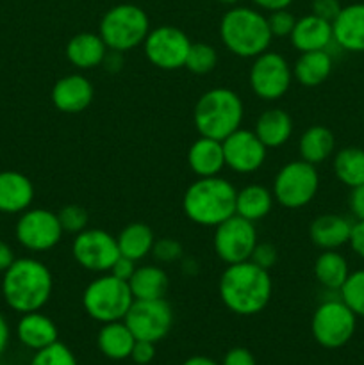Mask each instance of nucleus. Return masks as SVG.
<instances>
[{
    "label": "nucleus",
    "mask_w": 364,
    "mask_h": 365,
    "mask_svg": "<svg viewBox=\"0 0 364 365\" xmlns=\"http://www.w3.org/2000/svg\"><path fill=\"white\" fill-rule=\"evenodd\" d=\"M339 298L357 317H364V269H357L348 274L343 287L339 289Z\"/></svg>",
    "instance_id": "f704fd0d"
},
{
    "label": "nucleus",
    "mask_w": 364,
    "mask_h": 365,
    "mask_svg": "<svg viewBox=\"0 0 364 365\" xmlns=\"http://www.w3.org/2000/svg\"><path fill=\"white\" fill-rule=\"evenodd\" d=\"M341 7L343 6L339 0H313V4H310V9L313 11L310 13L332 24L339 14V11H341Z\"/></svg>",
    "instance_id": "a19ab883"
},
{
    "label": "nucleus",
    "mask_w": 364,
    "mask_h": 365,
    "mask_svg": "<svg viewBox=\"0 0 364 365\" xmlns=\"http://www.w3.org/2000/svg\"><path fill=\"white\" fill-rule=\"evenodd\" d=\"M134 303L128 282L120 280L111 273L96 274L82 292V307L93 321L100 324L123 321Z\"/></svg>",
    "instance_id": "423d86ee"
},
{
    "label": "nucleus",
    "mask_w": 364,
    "mask_h": 365,
    "mask_svg": "<svg viewBox=\"0 0 364 365\" xmlns=\"http://www.w3.org/2000/svg\"><path fill=\"white\" fill-rule=\"evenodd\" d=\"M188 166L198 178L218 177L225 168L221 141L200 135L188 150Z\"/></svg>",
    "instance_id": "5701e85b"
},
{
    "label": "nucleus",
    "mask_w": 364,
    "mask_h": 365,
    "mask_svg": "<svg viewBox=\"0 0 364 365\" xmlns=\"http://www.w3.org/2000/svg\"><path fill=\"white\" fill-rule=\"evenodd\" d=\"M268 18V25H270V31L273 38H289L295 29L296 18L291 11L288 9H278L271 11Z\"/></svg>",
    "instance_id": "58836bf2"
},
{
    "label": "nucleus",
    "mask_w": 364,
    "mask_h": 365,
    "mask_svg": "<svg viewBox=\"0 0 364 365\" xmlns=\"http://www.w3.org/2000/svg\"><path fill=\"white\" fill-rule=\"evenodd\" d=\"M9 337H11V330L9 324H7L6 317L0 314V355L7 349V344H9Z\"/></svg>",
    "instance_id": "3c124183"
},
{
    "label": "nucleus",
    "mask_w": 364,
    "mask_h": 365,
    "mask_svg": "<svg viewBox=\"0 0 364 365\" xmlns=\"http://www.w3.org/2000/svg\"><path fill=\"white\" fill-rule=\"evenodd\" d=\"M348 245L350 248H352V252L355 253L359 259L364 260V220H359L353 223Z\"/></svg>",
    "instance_id": "49530a36"
},
{
    "label": "nucleus",
    "mask_w": 364,
    "mask_h": 365,
    "mask_svg": "<svg viewBox=\"0 0 364 365\" xmlns=\"http://www.w3.org/2000/svg\"><path fill=\"white\" fill-rule=\"evenodd\" d=\"M216 2L223 4V6L234 7V6H239V2H241V0H216Z\"/></svg>",
    "instance_id": "864d4df0"
},
{
    "label": "nucleus",
    "mask_w": 364,
    "mask_h": 365,
    "mask_svg": "<svg viewBox=\"0 0 364 365\" xmlns=\"http://www.w3.org/2000/svg\"><path fill=\"white\" fill-rule=\"evenodd\" d=\"M153 359H156V344L148 341H136L131 353L132 362L136 365H148Z\"/></svg>",
    "instance_id": "79ce46f5"
},
{
    "label": "nucleus",
    "mask_w": 364,
    "mask_h": 365,
    "mask_svg": "<svg viewBox=\"0 0 364 365\" xmlns=\"http://www.w3.org/2000/svg\"><path fill=\"white\" fill-rule=\"evenodd\" d=\"M95 96L91 81L82 73H70L61 77L52 88V103L57 110L66 114H79L88 109Z\"/></svg>",
    "instance_id": "f3484780"
},
{
    "label": "nucleus",
    "mask_w": 364,
    "mask_h": 365,
    "mask_svg": "<svg viewBox=\"0 0 364 365\" xmlns=\"http://www.w3.org/2000/svg\"><path fill=\"white\" fill-rule=\"evenodd\" d=\"M125 59H123V52H116V50H107L106 57L102 61V66L107 73H118L123 68Z\"/></svg>",
    "instance_id": "de8ad7c7"
},
{
    "label": "nucleus",
    "mask_w": 364,
    "mask_h": 365,
    "mask_svg": "<svg viewBox=\"0 0 364 365\" xmlns=\"http://www.w3.org/2000/svg\"><path fill=\"white\" fill-rule=\"evenodd\" d=\"M257 242L256 225L238 214L214 227V253L227 266L250 260Z\"/></svg>",
    "instance_id": "f8f14e48"
},
{
    "label": "nucleus",
    "mask_w": 364,
    "mask_h": 365,
    "mask_svg": "<svg viewBox=\"0 0 364 365\" xmlns=\"http://www.w3.org/2000/svg\"><path fill=\"white\" fill-rule=\"evenodd\" d=\"M218 294L225 309L236 316H256L270 305L273 280L270 271L245 260L225 267L218 282Z\"/></svg>",
    "instance_id": "f257e3e1"
},
{
    "label": "nucleus",
    "mask_w": 364,
    "mask_h": 365,
    "mask_svg": "<svg viewBox=\"0 0 364 365\" xmlns=\"http://www.w3.org/2000/svg\"><path fill=\"white\" fill-rule=\"evenodd\" d=\"M107 45L100 34L95 32H79L68 41L66 59L71 66L79 70H93L102 66V61L107 53Z\"/></svg>",
    "instance_id": "b1692460"
},
{
    "label": "nucleus",
    "mask_w": 364,
    "mask_h": 365,
    "mask_svg": "<svg viewBox=\"0 0 364 365\" xmlns=\"http://www.w3.org/2000/svg\"><path fill=\"white\" fill-rule=\"evenodd\" d=\"M332 170L335 178L346 187L364 184V150L359 146H346L334 153Z\"/></svg>",
    "instance_id": "473e14b6"
},
{
    "label": "nucleus",
    "mask_w": 364,
    "mask_h": 365,
    "mask_svg": "<svg viewBox=\"0 0 364 365\" xmlns=\"http://www.w3.org/2000/svg\"><path fill=\"white\" fill-rule=\"evenodd\" d=\"M363 125H364V113H363Z\"/></svg>",
    "instance_id": "5fc2aeb1"
},
{
    "label": "nucleus",
    "mask_w": 364,
    "mask_h": 365,
    "mask_svg": "<svg viewBox=\"0 0 364 365\" xmlns=\"http://www.w3.org/2000/svg\"><path fill=\"white\" fill-rule=\"evenodd\" d=\"M218 53L209 43H191L184 68L195 75H207L216 68Z\"/></svg>",
    "instance_id": "72a5a7b5"
},
{
    "label": "nucleus",
    "mask_w": 364,
    "mask_h": 365,
    "mask_svg": "<svg viewBox=\"0 0 364 365\" xmlns=\"http://www.w3.org/2000/svg\"><path fill=\"white\" fill-rule=\"evenodd\" d=\"M120 255L139 262L152 253L156 235L146 223H128L116 237Z\"/></svg>",
    "instance_id": "2f4dec72"
},
{
    "label": "nucleus",
    "mask_w": 364,
    "mask_h": 365,
    "mask_svg": "<svg viewBox=\"0 0 364 365\" xmlns=\"http://www.w3.org/2000/svg\"><path fill=\"white\" fill-rule=\"evenodd\" d=\"M134 299H161L170 289V277L166 271L153 264H145L136 269L128 280Z\"/></svg>",
    "instance_id": "c756f323"
},
{
    "label": "nucleus",
    "mask_w": 364,
    "mask_h": 365,
    "mask_svg": "<svg viewBox=\"0 0 364 365\" xmlns=\"http://www.w3.org/2000/svg\"><path fill=\"white\" fill-rule=\"evenodd\" d=\"M350 274L348 260L338 250H325L314 262V277L321 287L339 292Z\"/></svg>",
    "instance_id": "7c9ffc66"
},
{
    "label": "nucleus",
    "mask_w": 364,
    "mask_h": 365,
    "mask_svg": "<svg viewBox=\"0 0 364 365\" xmlns=\"http://www.w3.org/2000/svg\"><path fill=\"white\" fill-rule=\"evenodd\" d=\"M59 221L61 227H63L64 234H74L77 235L79 232L86 230L89 225V214L88 210L82 205H77V203H70V205H64L63 209L59 210Z\"/></svg>",
    "instance_id": "e433bc0d"
},
{
    "label": "nucleus",
    "mask_w": 364,
    "mask_h": 365,
    "mask_svg": "<svg viewBox=\"0 0 364 365\" xmlns=\"http://www.w3.org/2000/svg\"><path fill=\"white\" fill-rule=\"evenodd\" d=\"M320 189V173L314 164L305 160H291L277 171L271 192L278 205L298 210L309 205Z\"/></svg>",
    "instance_id": "6e6552de"
},
{
    "label": "nucleus",
    "mask_w": 364,
    "mask_h": 365,
    "mask_svg": "<svg viewBox=\"0 0 364 365\" xmlns=\"http://www.w3.org/2000/svg\"><path fill=\"white\" fill-rule=\"evenodd\" d=\"M259 9L263 11H278V9H288L293 4V0H252Z\"/></svg>",
    "instance_id": "8fccbe9b"
},
{
    "label": "nucleus",
    "mask_w": 364,
    "mask_h": 365,
    "mask_svg": "<svg viewBox=\"0 0 364 365\" xmlns=\"http://www.w3.org/2000/svg\"><path fill=\"white\" fill-rule=\"evenodd\" d=\"M253 132L268 150L280 148L291 139L293 120L284 109H278V107L266 109L257 118Z\"/></svg>",
    "instance_id": "a878e982"
},
{
    "label": "nucleus",
    "mask_w": 364,
    "mask_h": 365,
    "mask_svg": "<svg viewBox=\"0 0 364 365\" xmlns=\"http://www.w3.org/2000/svg\"><path fill=\"white\" fill-rule=\"evenodd\" d=\"M29 365H79L77 356L74 355L70 348L63 342H54L46 348L34 351V356L31 359Z\"/></svg>",
    "instance_id": "c9c22d12"
},
{
    "label": "nucleus",
    "mask_w": 364,
    "mask_h": 365,
    "mask_svg": "<svg viewBox=\"0 0 364 365\" xmlns=\"http://www.w3.org/2000/svg\"><path fill=\"white\" fill-rule=\"evenodd\" d=\"M2 296L6 305L18 314L41 310L54 292V277L45 262L32 257L14 259L4 271Z\"/></svg>",
    "instance_id": "f03ea898"
},
{
    "label": "nucleus",
    "mask_w": 364,
    "mask_h": 365,
    "mask_svg": "<svg viewBox=\"0 0 364 365\" xmlns=\"http://www.w3.org/2000/svg\"><path fill=\"white\" fill-rule=\"evenodd\" d=\"M136 344V337L128 330L123 321H113V323L102 324L96 335V346L100 353L109 360L131 359L132 348Z\"/></svg>",
    "instance_id": "bb28decb"
},
{
    "label": "nucleus",
    "mask_w": 364,
    "mask_h": 365,
    "mask_svg": "<svg viewBox=\"0 0 364 365\" xmlns=\"http://www.w3.org/2000/svg\"><path fill=\"white\" fill-rule=\"evenodd\" d=\"M250 260H252L256 266L270 271L271 267L277 264L278 252H277V248L271 245V242H257V246L253 248V253H252V257H250Z\"/></svg>",
    "instance_id": "ea45409f"
},
{
    "label": "nucleus",
    "mask_w": 364,
    "mask_h": 365,
    "mask_svg": "<svg viewBox=\"0 0 364 365\" xmlns=\"http://www.w3.org/2000/svg\"><path fill=\"white\" fill-rule=\"evenodd\" d=\"M14 235L21 248L32 253L50 252L63 239L64 230L59 216L49 209H27L20 214Z\"/></svg>",
    "instance_id": "9b49d317"
},
{
    "label": "nucleus",
    "mask_w": 364,
    "mask_h": 365,
    "mask_svg": "<svg viewBox=\"0 0 364 365\" xmlns=\"http://www.w3.org/2000/svg\"><path fill=\"white\" fill-rule=\"evenodd\" d=\"M293 78L303 88H318L332 73L334 59L328 50L302 52L293 64Z\"/></svg>",
    "instance_id": "393cba45"
},
{
    "label": "nucleus",
    "mask_w": 364,
    "mask_h": 365,
    "mask_svg": "<svg viewBox=\"0 0 364 365\" xmlns=\"http://www.w3.org/2000/svg\"><path fill=\"white\" fill-rule=\"evenodd\" d=\"M357 328V316L341 298L325 299L310 317L313 339L325 349H339L352 341Z\"/></svg>",
    "instance_id": "1a4fd4ad"
},
{
    "label": "nucleus",
    "mask_w": 364,
    "mask_h": 365,
    "mask_svg": "<svg viewBox=\"0 0 364 365\" xmlns=\"http://www.w3.org/2000/svg\"><path fill=\"white\" fill-rule=\"evenodd\" d=\"M223 145L225 168L238 175L256 173L266 160L268 148L261 143L256 132L248 128H238L221 141Z\"/></svg>",
    "instance_id": "dca6fc26"
},
{
    "label": "nucleus",
    "mask_w": 364,
    "mask_h": 365,
    "mask_svg": "<svg viewBox=\"0 0 364 365\" xmlns=\"http://www.w3.org/2000/svg\"><path fill=\"white\" fill-rule=\"evenodd\" d=\"M14 259H16V257H14L13 248H11L6 241L0 239V273H4V271L14 262Z\"/></svg>",
    "instance_id": "09e8293b"
},
{
    "label": "nucleus",
    "mask_w": 364,
    "mask_h": 365,
    "mask_svg": "<svg viewBox=\"0 0 364 365\" xmlns=\"http://www.w3.org/2000/svg\"><path fill=\"white\" fill-rule=\"evenodd\" d=\"M191 39L182 29L173 25H159L150 29L143 41V50L150 64L164 71H175L184 68Z\"/></svg>",
    "instance_id": "2eb2a0df"
},
{
    "label": "nucleus",
    "mask_w": 364,
    "mask_h": 365,
    "mask_svg": "<svg viewBox=\"0 0 364 365\" xmlns=\"http://www.w3.org/2000/svg\"><path fill=\"white\" fill-rule=\"evenodd\" d=\"M16 335L18 341L25 348L32 349V351H39V349L59 341L57 324L49 316L39 312V310L21 314L20 321L16 324Z\"/></svg>",
    "instance_id": "4be33fe9"
},
{
    "label": "nucleus",
    "mask_w": 364,
    "mask_h": 365,
    "mask_svg": "<svg viewBox=\"0 0 364 365\" xmlns=\"http://www.w3.org/2000/svg\"><path fill=\"white\" fill-rule=\"evenodd\" d=\"M245 106L241 96L228 88H213L203 93L193 110V121L203 138L223 141L241 128Z\"/></svg>",
    "instance_id": "39448f33"
},
{
    "label": "nucleus",
    "mask_w": 364,
    "mask_h": 365,
    "mask_svg": "<svg viewBox=\"0 0 364 365\" xmlns=\"http://www.w3.org/2000/svg\"><path fill=\"white\" fill-rule=\"evenodd\" d=\"M150 255H153V259L161 264H173L182 259V255H184V248H182V245L177 241V239L161 237V239H156Z\"/></svg>",
    "instance_id": "4c0bfd02"
},
{
    "label": "nucleus",
    "mask_w": 364,
    "mask_h": 365,
    "mask_svg": "<svg viewBox=\"0 0 364 365\" xmlns=\"http://www.w3.org/2000/svg\"><path fill=\"white\" fill-rule=\"evenodd\" d=\"M150 32L148 14L136 4H118L106 11L98 34L109 50L128 52L143 45Z\"/></svg>",
    "instance_id": "0eeeda50"
},
{
    "label": "nucleus",
    "mask_w": 364,
    "mask_h": 365,
    "mask_svg": "<svg viewBox=\"0 0 364 365\" xmlns=\"http://www.w3.org/2000/svg\"><path fill=\"white\" fill-rule=\"evenodd\" d=\"M293 48L302 52H314V50H328L334 45V34H332V24L316 16V14H305L298 18L289 36Z\"/></svg>",
    "instance_id": "6ab92c4d"
},
{
    "label": "nucleus",
    "mask_w": 364,
    "mask_h": 365,
    "mask_svg": "<svg viewBox=\"0 0 364 365\" xmlns=\"http://www.w3.org/2000/svg\"><path fill=\"white\" fill-rule=\"evenodd\" d=\"M300 159L309 164H321L335 153V138L325 125H313L305 128L298 139Z\"/></svg>",
    "instance_id": "cd10ccee"
},
{
    "label": "nucleus",
    "mask_w": 364,
    "mask_h": 365,
    "mask_svg": "<svg viewBox=\"0 0 364 365\" xmlns=\"http://www.w3.org/2000/svg\"><path fill=\"white\" fill-rule=\"evenodd\" d=\"M34 185L20 171H0V212L21 214L31 209Z\"/></svg>",
    "instance_id": "aec40b11"
},
{
    "label": "nucleus",
    "mask_w": 364,
    "mask_h": 365,
    "mask_svg": "<svg viewBox=\"0 0 364 365\" xmlns=\"http://www.w3.org/2000/svg\"><path fill=\"white\" fill-rule=\"evenodd\" d=\"M182 365H220L216 360L209 359V356H203V355H195V356H189L188 360H184Z\"/></svg>",
    "instance_id": "603ef678"
},
{
    "label": "nucleus",
    "mask_w": 364,
    "mask_h": 365,
    "mask_svg": "<svg viewBox=\"0 0 364 365\" xmlns=\"http://www.w3.org/2000/svg\"><path fill=\"white\" fill-rule=\"evenodd\" d=\"M136 269H138V266H136L134 260H131V259H127V257L120 255L116 259V262L113 264V267H111L109 273L113 274V277L120 278V280L128 282L132 278V274L136 273Z\"/></svg>",
    "instance_id": "c03bdc74"
},
{
    "label": "nucleus",
    "mask_w": 364,
    "mask_h": 365,
    "mask_svg": "<svg viewBox=\"0 0 364 365\" xmlns=\"http://www.w3.org/2000/svg\"><path fill=\"white\" fill-rule=\"evenodd\" d=\"M334 43L346 52H364V2L341 7L332 21Z\"/></svg>",
    "instance_id": "a211bd4d"
},
{
    "label": "nucleus",
    "mask_w": 364,
    "mask_h": 365,
    "mask_svg": "<svg viewBox=\"0 0 364 365\" xmlns=\"http://www.w3.org/2000/svg\"><path fill=\"white\" fill-rule=\"evenodd\" d=\"M220 365H257V364H256V356H253V353L250 351V349L238 346V348H232L225 353L223 360H221Z\"/></svg>",
    "instance_id": "37998d69"
},
{
    "label": "nucleus",
    "mask_w": 364,
    "mask_h": 365,
    "mask_svg": "<svg viewBox=\"0 0 364 365\" xmlns=\"http://www.w3.org/2000/svg\"><path fill=\"white\" fill-rule=\"evenodd\" d=\"M123 323L136 337V341H148L157 344L170 334L173 327V310L164 298L134 299Z\"/></svg>",
    "instance_id": "ddd939ff"
},
{
    "label": "nucleus",
    "mask_w": 364,
    "mask_h": 365,
    "mask_svg": "<svg viewBox=\"0 0 364 365\" xmlns=\"http://www.w3.org/2000/svg\"><path fill=\"white\" fill-rule=\"evenodd\" d=\"M248 82L257 98L264 102H275L280 100L291 88L293 68L282 53L266 50L261 56L253 57Z\"/></svg>",
    "instance_id": "9d476101"
},
{
    "label": "nucleus",
    "mask_w": 364,
    "mask_h": 365,
    "mask_svg": "<svg viewBox=\"0 0 364 365\" xmlns=\"http://www.w3.org/2000/svg\"><path fill=\"white\" fill-rule=\"evenodd\" d=\"M353 223L339 214H321L313 220L309 227V237L316 248L321 252L325 250H339L341 246L348 245L350 234H352Z\"/></svg>",
    "instance_id": "412c9836"
},
{
    "label": "nucleus",
    "mask_w": 364,
    "mask_h": 365,
    "mask_svg": "<svg viewBox=\"0 0 364 365\" xmlns=\"http://www.w3.org/2000/svg\"><path fill=\"white\" fill-rule=\"evenodd\" d=\"M348 209L355 216V220H364V184L350 189Z\"/></svg>",
    "instance_id": "a18cd8bd"
},
{
    "label": "nucleus",
    "mask_w": 364,
    "mask_h": 365,
    "mask_svg": "<svg viewBox=\"0 0 364 365\" xmlns=\"http://www.w3.org/2000/svg\"><path fill=\"white\" fill-rule=\"evenodd\" d=\"M273 203L275 198L271 189L261 184H248L236 195V214L256 223L271 212Z\"/></svg>",
    "instance_id": "c85d7f7f"
},
{
    "label": "nucleus",
    "mask_w": 364,
    "mask_h": 365,
    "mask_svg": "<svg viewBox=\"0 0 364 365\" xmlns=\"http://www.w3.org/2000/svg\"><path fill=\"white\" fill-rule=\"evenodd\" d=\"M71 255L82 269L89 273L102 274L109 273L113 264L120 257L118 242L102 228H86L75 235L71 242Z\"/></svg>",
    "instance_id": "4468645a"
},
{
    "label": "nucleus",
    "mask_w": 364,
    "mask_h": 365,
    "mask_svg": "<svg viewBox=\"0 0 364 365\" xmlns=\"http://www.w3.org/2000/svg\"><path fill=\"white\" fill-rule=\"evenodd\" d=\"M220 39L225 48L241 59H253L271 45L268 18L253 7L234 6L221 16Z\"/></svg>",
    "instance_id": "20e7f679"
},
{
    "label": "nucleus",
    "mask_w": 364,
    "mask_h": 365,
    "mask_svg": "<svg viewBox=\"0 0 364 365\" xmlns=\"http://www.w3.org/2000/svg\"><path fill=\"white\" fill-rule=\"evenodd\" d=\"M238 189L227 178H196L182 196V210L191 223L214 228L236 214Z\"/></svg>",
    "instance_id": "7ed1b4c3"
}]
</instances>
